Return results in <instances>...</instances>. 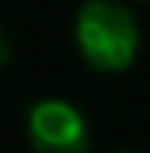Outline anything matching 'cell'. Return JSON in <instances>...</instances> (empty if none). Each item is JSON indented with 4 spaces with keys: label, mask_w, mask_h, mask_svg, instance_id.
<instances>
[{
    "label": "cell",
    "mask_w": 150,
    "mask_h": 153,
    "mask_svg": "<svg viewBox=\"0 0 150 153\" xmlns=\"http://www.w3.org/2000/svg\"><path fill=\"white\" fill-rule=\"evenodd\" d=\"M72 38L81 59L103 75L131 69L141 50V25L122 0H85L75 13Z\"/></svg>",
    "instance_id": "6da1fadb"
},
{
    "label": "cell",
    "mask_w": 150,
    "mask_h": 153,
    "mask_svg": "<svg viewBox=\"0 0 150 153\" xmlns=\"http://www.w3.org/2000/svg\"><path fill=\"white\" fill-rule=\"evenodd\" d=\"M25 137L35 153H88L91 125L66 97H41L25 113Z\"/></svg>",
    "instance_id": "7a4b0ae2"
},
{
    "label": "cell",
    "mask_w": 150,
    "mask_h": 153,
    "mask_svg": "<svg viewBox=\"0 0 150 153\" xmlns=\"http://www.w3.org/2000/svg\"><path fill=\"white\" fill-rule=\"evenodd\" d=\"M10 53H13V44H10V34H6L3 28H0V66H3V62L10 59Z\"/></svg>",
    "instance_id": "3957f363"
},
{
    "label": "cell",
    "mask_w": 150,
    "mask_h": 153,
    "mask_svg": "<svg viewBox=\"0 0 150 153\" xmlns=\"http://www.w3.org/2000/svg\"><path fill=\"white\" fill-rule=\"evenodd\" d=\"M116 153H131V150H116Z\"/></svg>",
    "instance_id": "277c9868"
}]
</instances>
